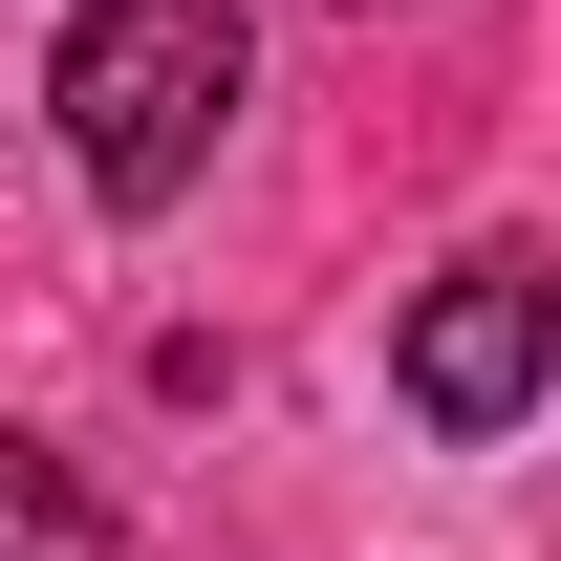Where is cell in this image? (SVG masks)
<instances>
[{"instance_id": "2", "label": "cell", "mask_w": 561, "mask_h": 561, "mask_svg": "<svg viewBox=\"0 0 561 561\" xmlns=\"http://www.w3.org/2000/svg\"><path fill=\"white\" fill-rule=\"evenodd\" d=\"M540 346H561V280L518 260V238H476V260L411 302V346H389V389H411L432 432H518L540 411Z\"/></svg>"}, {"instance_id": "1", "label": "cell", "mask_w": 561, "mask_h": 561, "mask_svg": "<svg viewBox=\"0 0 561 561\" xmlns=\"http://www.w3.org/2000/svg\"><path fill=\"white\" fill-rule=\"evenodd\" d=\"M238 87H260L238 0H87V22H66V66H44V108H66L87 195H108V216H151V195H195V173H216Z\"/></svg>"}, {"instance_id": "3", "label": "cell", "mask_w": 561, "mask_h": 561, "mask_svg": "<svg viewBox=\"0 0 561 561\" xmlns=\"http://www.w3.org/2000/svg\"><path fill=\"white\" fill-rule=\"evenodd\" d=\"M0 561H108V496H87L44 432H0Z\"/></svg>"}]
</instances>
